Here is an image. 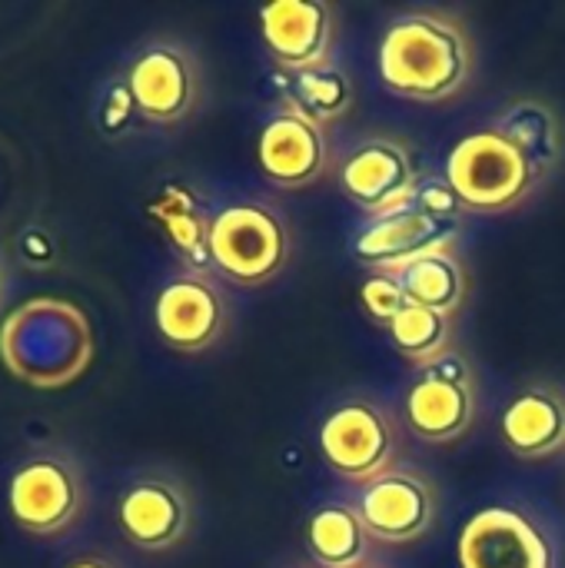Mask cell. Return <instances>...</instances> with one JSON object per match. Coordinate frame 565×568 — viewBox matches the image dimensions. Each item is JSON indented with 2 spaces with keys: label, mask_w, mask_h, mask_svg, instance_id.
<instances>
[{
  "label": "cell",
  "mask_w": 565,
  "mask_h": 568,
  "mask_svg": "<svg viewBox=\"0 0 565 568\" xmlns=\"http://www.w3.org/2000/svg\"><path fill=\"white\" fill-rule=\"evenodd\" d=\"M490 126L496 133H503L536 166V173L543 180L563 160V123H559L556 110L536 97L513 100L509 106H503V113Z\"/></svg>",
  "instance_id": "cell-18"
},
{
  "label": "cell",
  "mask_w": 565,
  "mask_h": 568,
  "mask_svg": "<svg viewBox=\"0 0 565 568\" xmlns=\"http://www.w3.org/2000/svg\"><path fill=\"white\" fill-rule=\"evenodd\" d=\"M360 300H363L370 320L380 323V326H390V323L410 306L400 276L390 273V270H373V273L363 280V286H360Z\"/></svg>",
  "instance_id": "cell-23"
},
{
  "label": "cell",
  "mask_w": 565,
  "mask_h": 568,
  "mask_svg": "<svg viewBox=\"0 0 565 568\" xmlns=\"http://www.w3.org/2000/svg\"><path fill=\"white\" fill-rule=\"evenodd\" d=\"M150 216L163 226L170 246L193 266V273H203L206 266H213L210 260V220L200 210L193 190L186 186H163L157 193V200L150 203Z\"/></svg>",
  "instance_id": "cell-19"
},
{
  "label": "cell",
  "mask_w": 565,
  "mask_h": 568,
  "mask_svg": "<svg viewBox=\"0 0 565 568\" xmlns=\"http://www.w3.org/2000/svg\"><path fill=\"white\" fill-rule=\"evenodd\" d=\"M123 80L133 93L137 113L153 123H176L190 116L200 100L196 57L173 40H157L143 47L130 60Z\"/></svg>",
  "instance_id": "cell-8"
},
{
  "label": "cell",
  "mask_w": 565,
  "mask_h": 568,
  "mask_svg": "<svg viewBox=\"0 0 565 568\" xmlns=\"http://www.w3.org/2000/svg\"><path fill=\"white\" fill-rule=\"evenodd\" d=\"M466 213H513L543 183L536 166L493 126L466 133L446 156L443 173Z\"/></svg>",
  "instance_id": "cell-2"
},
{
  "label": "cell",
  "mask_w": 565,
  "mask_h": 568,
  "mask_svg": "<svg viewBox=\"0 0 565 568\" xmlns=\"http://www.w3.org/2000/svg\"><path fill=\"white\" fill-rule=\"evenodd\" d=\"M320 449L343 479L366 486L396 463V423L373 399H346L323 419Z\"/></svg>",
  "instance_id": "cell-4"
},
{
  "label": "cell",
  "mask_w": 565,
  "mask_h": 568,
  "mask_svg": "<svg viewBox=\"0 0 565 568\" xmlns=\"http://www.w3.org/2000/svg\"><path fill=\"white\" fill-rule=\"evenodd\" d=\"M87 506V486L80 469L63 456L27 459L7 489L10 519L27 536H60L70 529Z\"/></svg>",
  "instance_id": "cell-6"
},
{
  "label": "cell",
  "mask_w": 565,
  "mask_h": 568,
  "mask_svg": "<svg viewBox=\"0 0 565 568\" xmlns=\"http://www.w3.org/2000/svg\"><path fill=\"white\" fill-rule=\"evenodd\" d=\"M133 113H137V103H133V93H130V87L123 80V83H117L110 90V100H107V110H103V123L110 130H117V126H127Z\"/></svg>",
  "instance_id": "cell-25"
},
{
  "label": "cell",
  "mask_w": 565,
  "mask_h": 568,
  "mask_svg": "<svg viewBox=\"0 0 565 568\" xmlns=\"http://www.w3.org/2000/svg\"><path fill=\"white\" fill-rule=\"evenodd\" d=\"M406 426L423 443H453L470 433L476 419V373L460 349L443 353L423 366L420 379L410 386Z\"/></svg>",
  "instance_id": "cell-5"
},
{
  "label": "cell",
  "mask_w": 565,
  "mask_h": 568,
  "mask_svg": "<svg viewBox=\"0 0 565 568\" xmlns=\"http://www.w3.org/2000/svg\"><path fill=\"white\" fill-rule=\"evenodd\" d=\"M67 568H117L110 559L103 556H77L73 562H67Z\"/></svg>",
  "instance_id": "cell-26"
},
{
  "label": "cell",
  "mask_w": 565,
  "mask_h": 568,
  "mask_svg": "<svg viewBox=\"0 0 565 568\" xmlns=\"http://www.w3.org/2000/svg\"><path fill=\"white\" fill-rule=\"evenodd\" d=\"M306 549L320 568H363L370 566L373 536L356 506L326 503L306 523Z\"/></svg>",
  "instance_id": "cell-17"
},
{
  "label": "cell",
  "mask_w": 565,
  "mask_h": 568,
  "mask_svg": "<svg viewBox=\"0 0 565 568\" xmlns=\"http://www.w3.org/2000/svg\"><path fill=\"white\" fill-rule=\"evenodd\" d=\"M456 236H460V220H440L416 206H406L400 213L370 220L353 240V256L373 270L396 273L400 266L433 250H453Z\"/></svg>",
  "instance_id": "cell-14"
},
{
  "label": "cell",
  "mask_w": 565,
  "mask_h": 568,
  "mask_svg": "<svg viewBox=\"0 0 565 568\" xmlns=\"http://www.w3.org/2000/svg\"><path fill=\"white\" fill-rule=\"evenodd\" d=\"M120 532L147 552H167L180 546L193 529V506L186 489L163 476L147 473L137 476L117 499Z\"/></svg>",
  "instance_id": "cell-10"
},
{
  "label": "cell",
  "mask_w": 565,
  "mask_h": 568,
  "mask_svg": "<svg viewBox=\"0 0 565 568\" xmlns=\"http://www.w3.org/2000/svg\"><path fill=\"white\" fill-rule=\"evenodd\" d=\"M410 303L456 316L466 300V270L456 250H433L396 270Z\"/></svg>",
  "instance_id": "cell-20"
},
{
  "label": "cell",
  "mask_w": 565,
  "mask_h": 568,
  "mask_svg": "<svg viewBox=\"0 0 565 568\" xmlns=\"http://www.w3.org/2000/svg\"><path fill=\"white\" fill-rule=\"evenodd\" d=\"M210 260L240 286H263L290 260V233L263 203H230L210 216Z\"/></svg>",
  "instance_id": "cell-3"
},
{
  "label": "cell",
  "mask_w": 565,
  "mask_h": 568,
  "mask_svg": "<svg viewBox=\"0 0 565 568\" xmlns=\"http://www.w3.org/2000/svg\"><path fill=\"white\" fill-rule=\"evenodd\" d=\"M363 568H383V566H373V562H370V566H363Z\"/></svg>",
  "instance_id": "cell-27"
},
{
  "label": "cell",
  "mask_w": 565,
  "mask_h": 568,
  "mask_svg": "<svg viewBox=\"0 0 565 568\" xmlns=\"http://www.w3.org/2000/svg\"><path fill=\"white\" fill-rule=\"evenodd\" d=\"M386 329L396 353L416 366H430L433 359L453 349V316L416 303H410Z\"/></svg>",
  "instance_id": "cell-22"
},
{
  "label": "cell",
  "mask_w": 565,
  "mask_h": 568,
  "mask_svg": "<svg viewBox=\"0 0 565 568\" xmlns=\"http://www.w3.org/2000/svg\"><path fill=\"white\" fill-rule=\"evenodd\" d=\"M380 80L403 100L443 103L473 77V40L466 27L443 10H413L396 17L376 50Z\"/></svg>",
  "instance_id": "cell-1"
},
{
  "label": "cell",
  "mask_w": 565,
  "mask_h": 568,
  "mask_svg": "<svg viewBox=\"0 0 565 568\" xmlns=\"http://www.w3.org/2000/svg\"><path fill=\"white\" fill-rule=\"evenodd\" d=\"M460 568H556L546 529L516 506H486L460 532Z\"/></svg>",
  "instance_id": "cell-7"
},
{
  "label": "cell",
  "mask_w": 565,
  "mask_h": 568,
  "mask_svg": "<svg viewBox=\"0 0 565 568\" xmlns=\"http://www.w3.org/2000/svg\"><path fill=\"white\" fill-rule=\"evenodd\" d=\"M353 106V80L336 63L306 67L286 73V110L303 113L306 120L330 126Z\"/></svg>",
  "instance_id": "cell-21"
},
{
  "label": "cell",
  "mask_w": 565,
  "mask_h": 568,
  "mask_svg": "<svg viewBox=\"0 0 565 568\" xmlns=\"http://www.w3.org/2000/svg\"><path fill=\"white\" fill-rule=\"evenodd\" d=\"M503 439L519 459H549L565 449V396L553 386L523 389L503 413Z\"/></svg>",
  "instance_id": "cell-16"
},
{
  "label": "cell",
  "mask_w": 565,
  "mask_h": 568,
  "mask_svg": "<svg viewBox=\"0 0 565 568\" xmlns=\"http://www.w3.org/2000/svg\"><path fill=\"white\" fill-rule=\"evenodd\" d=\"M356 513L373 542L406 546L436 526V489L413 469H390L360 489Z\"/></svg>",
  "instance_id": "cell-9"
},
{
  "label": "cell",
  "mask_w": 565,
  "mask_h": 568,
  "mask_svg": "<svg viewBox=\"0 0 565 568\" xmlns=\"http://www.w3.org/2000/svg\"><path fill=\"white\" fill-rule=\"evenodd\" d=\"M333 33V7L323 0H276L260 10V37L286 73L326 63Z\"/></svg>",
  "instance_id": "cell-15"
},
{
  "label": "cell",
  "mask_w": 565,
  "mask_h": 568,
  "mask_svg": "<svg viewBox=\"0 0 565 568\" xmlns=\"http://www.w3.org/2000/svg\"><path fill=\"white\" fill-rule=\"evenodd\" d=\"M413 206L430 213V216H440V220H460L463 213V203L456 200L453 186L446 176H426L416 183V196H413Z\"/></svg>",
  "instance_id": "cell-24"
},
{
  "label": "cell",
  "mask_w": 565,
  "mask_h": 568,
  "mask_svg": "<svg viewBox=\"0 0 565 568\" xmlns=\"http://www.w3.org/2000/svg\"><path fill=\"white\" fill-rule=\"evenodd\" d=\"M343 193L373 220L413 206L416 196V166L403 143L376 136L360 143L340 166Z\"/></svg>",
  "instance_id": "cell-11"
},
{
  "label": "cell",
  "mask_w": 565,
  "mask_h": 568,
  "mask_svg": "<svg viewBox=\"0 0 565 568\" xmlns=\"http://www.w3.org/2000/svg\"><path fill=\"white\" fill-rule=\"evenodd\" d=\"M256 163L273 186L303 190L330 170L326 126L296 110H280L266 120L256 140Z\"/></svg>",
  "instance_id": "cell-13"
},
{
  "label": "cell",
  "mask_w": 565,
  "mask_h": 568,
  "mask_svg": "<svg viewBox=\"0 0 565 568\" xmlns=\"http://www.w3.org/2000/svg\"><path fill=\"white\" fill-rule=\"evenodd\" d=\"M153 323L167 346L180 353H203L220 343L226 329V300L206 273H180L157 293Z\"/></svg>",
  "instance_id": "cell-12"
}]
</instances>
